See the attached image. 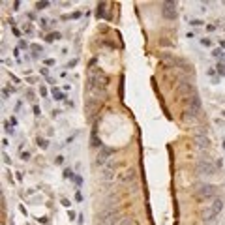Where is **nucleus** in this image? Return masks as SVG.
I'll return each instance as SVG.
<instances>
[{"label":"nucleus","mask_w":225,"mask_h":225,"mask_svg":"<svg viewBox=\"0 0 225 225\" xmlns=\"http://www.w3.org/2000/svg\"><path fill=\"white\" fill-rule=\"evenodd\" d=\"M101 178H103V180L114 178V163H107L103 169H101Z\"/></svg>","instance_id":"8"},{"label":"nucleus","mask_w":225,"mask_h":225,"mask_svg":"<svg viewBox=\"0 0 225 225\" xmlns=\"http://www.w3.org/2000/svg\"><path fill=\"white\" fill-rule=\"evenodd\" d=\"M193 197H195L197 201L212 199V197H216V188L212 186V184H201V186H197L193 189Z\"/></svg>","instance_id":"2"},{"label":"nucleus","mask_w":225,"mask_h":225,"mask_svg":"<svg viewBox=\"0 0 225 225\" xmlns=\"http://www.w3.org/2000/svg\"><path fill=\"white\" fill-rule=\"evenodd\" d=\"M223 208V201L222 199H214V203L210 204V206H206L203 212H201V216H203V222H212V219H216V216L222 212Z\"/></svg>","instance_id":"1"},{"label":"nucleus","mask_w":225,"mask_h":225,"mask_svg":"<svg viewBox=\"0 0 225 225\" xmlns=\"http://www.w3.org/2000/svg\"><path fill=\"white\" fill-rule=\"evenodd\" d=\"M197 139H199V147H201V148H206V147H208V143H210V141H208L206 137H197Z\"/></svg>","instance_id":"9"},{"label":"nucleus","mask_w":225,"mask_h":225,"mask_svg":"<svg viewBox=\"0 0 225 225\" xmlns=\"http://www.w3.org/2000/svg\"><path fill=\"white\" fill-rule=\"evenodd\" d=\"M197 173H199V175H216V167H214V163L208 161V160H199Z\"/></svg>","instance_id":"4"},{"label":"nucleus","mask_w":225,"mask_h":225,"mask_svg":"<svg viewBox=\"0 0 225 225\" xmlns=\"http://www.w3.org/2000/svg\"><path fill=\"white\" fill-rule=\"evenodd\" d=\"M218 68H219V73H225V64H223V62L218 66Z\"/></svg>","instance_id":"13"},{"label":"nucleus","mask_w":225,"mask_h":225,"mask_svg":"<svg viewBox=\"0 0 225 225\" xmlns=\"http://www.w3.org/2000/svg\"><path fill=\"white\" fill-rule=\"evenodd\" d=\"M139 178V173L135 171V169H128L126 173H122L120 176H118V180H120L122 184H129V182H135V180Z\"/></svg>","instance_id":"7"},{"label":"nucleus","mask_w":225,"mask_h":225,"mask_svg":"<svg viewBox=\"0 0 225 225\" xmlns=\"http://www.w3.org/2000/svg\"><path fill=\"white\" fill-rule=\"evenodd\" d=\"M161 13H163L165 19H171V21H175V19L178 17V11H176V8H175L173 2H165L163 8H161Z\"/></svg>","instance_id":"6"},{"label":"nucleus","mask_w":225,"mask_h":225,"mask_svg":"<svg viewBox=\"0 0 225 225\" xmlns=\"http://www.w3.org/2000/svg\"><path fill=\"white\" fill-rule=\"evenodd\" d=\"M53 96H54V100H64V96H62V92H58L56 88L53 90Z\"/></svg>","instance_id":"10"},{"label":"nucleus","mask_w":225,"mask_h":225,"mask_svg":"<svg viewBox=\"0 0 225 225\" xmlns=\"http://www.w3.org/2000/svg\"><path fill=\"white\" fill-rule=\"evenodd\" d=\"M111 154H113V150L109 148V147H101L100 148V152H98V158H96V163L98 165H107L109 163V158H111Z\"/></svg>","instance_id":"5"},{"label":"nucleus","mask_w":225,"mask_h":225,"mask_svg":"<svg viewBox=\"0 0 225 225\" xmlns=\"http://www.w3.org/2000/svg\"><path fill=\"white\" fill-rule=\"evenodd\" d=\"M38 144H39L41 148H47V147H49V143H47L45 139H38Z\"/></svg>","instance_id":"11"},{"label":"nucleus","mask_w":225,"mask_h":225,"mask_svg":"<svg viewBox=\"0 0 225 225\" xmlns=\"http://www.w3.org/2000/svg\"><path fill=\"white\" fill-rule=\"evenodd\" d=\"M47 6H49L47 2H39V4H38V8H39V10H41V8H47Z\"/></svg>","instance_id":"14"},{"label":"nucleus","mask_w":225,"mask_h":225,"mask_svg":"<svg viewBox=\"0 0 225 225\" xmlns=\"http://www.w3.org/2000/svg\"><path fill=\"white\" fill-rule=\"evenodd\" d=\"M201 111V100L197 94H191L188 100V109H186V118L188 116H195V114H199Z\"/></svg>","instance_id":"3"},{"label":"nucleus","mask_w":225,"mask_h":225,"mask_svg":"<svg viewBox=\"0 0 225 225\" xmlns=\"http://www.w3.org/2000/svg\"><path fill=\"white\" fill-rule=\"evenodd\" d=\"M56 38H60V34H51V36H47V41H53Z\"/></svg>","instance_id":"12"}]
</instances>
